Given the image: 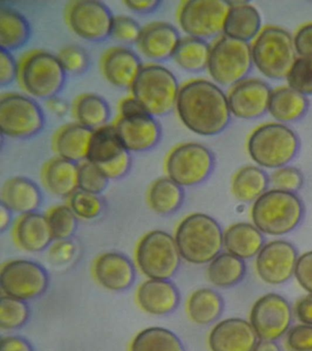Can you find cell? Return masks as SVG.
Listing matches in <instances>:
<instances>
[{
  "label": "cell",
  "mask_w": 312,
  "mask_h": 351,
  "mask_svg": "<svg viewBox=\"0 0 312 351\" xmlns=\"http://www.w3.org/2000/svg\"><path fill=\"white\" fill-rule=\"evenodd\" d=\"M76 252H77V247L72 241H58L51 247L49 258L54 265H65L72 262Z\"/></svg>",
  "instance_id": "49"
},
{
  "label": "cell",
  "mask_w": 312,
  "mask_h": 351,
  "mask_svg": "<svg viewBox=\"0 0 312 351\" xmlns=\"http://www.w3.org/2000/svg\"><path fill=\"white\" fill-rule=\"evenodd\" d=\"M175 240L186 262L205 265L221 254L224 232L213 217L204 213H193L178 225Z\"/></svg>",
  "instance_id": "2"
},
{
  "label": "cell",
  "mask_w": 312,
  "mask_h": 351,
  "mask_svg": "<svg viewBox=\"0 0 312 351\" xmlns=\"http://www.w3.org/2000/svg\"><path fill=\"white\" fill-rule=\"evenodd\" d=\"M272 92L269 84L262 80H243L232 86L227 96L231 114L245 120L263 117L269 108Z\"/></svg>",
  "instance_id": "17"
},
{
  "label": "cell",
  "mask_w": 312,
  "mask_h": 351,
  "mask_svg": "<svg viewBox=\"0 0 312 351\" xmlns=\"http://www.w3.org/2000/svg\"><path fill=\"white\" fill-rule=\"evenodd\" d=\"M254 65L268 79H287L297 60L294 40L282 27H265L252 46Z\"/></svg>",
  "instance_id": "6"
},
{
  "label": "cell",
  "mask_w": 312,
  "mask_h": 351,
  "mask_svg": "<svg viewBox=\"0 0 312 351\" xmlns=\"http://www.w3.org/2000/svg\"><path fill=\"white\" fill-rule=\"evenodd\" d=\"M136 300L145 312L166 315L179 306L180 295L176 285L169 280L149 279L139 287Z\"/></svg>",
  "instance_id": "23"
},
{
  "label": "cell",
  "mask_w": 312,
  "mask_h": 351,
  "mask_svg": "<svg viewBox=\"0 0 312 351\" xmlns=\"http://www.w3.org/2000/svg\"><path fill=\"white\" fill-rule=\"evenodd\" d=\"M14 234L19 246L29 252L45 251L54 240L47 216L38 213L21 216Z\"/></svg>",
  "instance_id": "25"
},
{
  "label": "cell",
  "mask_w": 312,
  "mask_h": 351,
  "mask_svg": "<svg viewBox=\"0 0 312 351\" xmlns=\"http://www.w3.org/2000/svg\"><path fill=\"white\" fill-rule=\"evenodd\" d=\"M29 318V308L26 301L3 295L0 299V328L14 330L23 328Z\"/></svg>",
  "instance_id": "40"
},
{
  "label": "cell",
  "mask_w": 312,
  "mask_h": 351,
  "mask_svg": "<svg viewBox=\"0 0 312 351\" xmlns=\"http://www.w3.org/2000/svg\"><path fill=\"white\" fill-rule=\"evenodd\" d=\"M32 35L28 19L9 5L0 7V47L12 52L23 48Z\"/></svg>",
  "instance_id": "31"
},
{
  "label": "cell",
  "mask_w": 312,
  "mask_h": 351,
  "mask_svg": "<svg viewBox=\"0 0 312 351\" xmlns=\"http://www.w3.org/2000/svg\"><path fill=\"white\" fill-rule=\"evenodd\" d=\"M48 107L51 112L58 117H64L68 112V104L67 101L61 98L54 97L48 100Z\"/></svg>",
  "instance_id": "58"
},
{
  "label": "cell",
  "mask_w": 312,
  "mask_h": 351,
  "mask_svg": "<svg viewBox=\"0 0 312 351\" xmlns=\"http://www.w3.org/2000/svg\"><path fill=\"white\" fill-rule=\"evenodd\" d=\"M295 276L298 284L312 295V251L298 257Z\"/></svg>",
  "instance_id": "52"
},
{
  "label": "cell",
  "mask_w": 312,
  "mask_h": 351,
  "mask_svg": "<svg viewBox=\"0 0 312 351\" xmlns=\"http://www.w3.org/2000/svg\"><path fill=\"white\" fill-rule=\"evenodd\" d=\"M287 81L289 87L302 95H312V57H298Z\"/></svg>",
  "instance_id": "44"
},
{
  "label": "cell",
  "mask_w": 312,
  "mask_h": 351,
  "mask_svg": "<svg viewBox=\"0 0 312 351\" xmlns=\"http://www.w3.org/2000/svg\"><path fill=\"white\" fill-rule=\"evenodd\" d=\"M79 189L100 195L108 188L109 180L97 165L90 161L78 164Z\"/></svg>",
  "instance_id": "43"
},
{
  "label": "cell",
  "mask_w": 312,
  "mask_h": 351,
  "mask_svg": "<svg viewBox=\"0 0 312 351\" xmlns=\"http://www.w3.org/2000/svg\"><path fill=\"white\" fill-rule=\"evenodd\" d=\"M184 200L182 186L169 177L158 178L147 191L150 208L160 215H169L182 207Z\"/></svg>",
  "instance_id": "36"
},
{
  "label": "cell",
  "mask_w": 312,
  "mask_h": 351,
  "mask_svg": "<svg viewBox=\"0 0 312 351\" xmlns=\"http://www.w3.org/2000/svg\"><path fill=\"white\" fill-rule=\"evenodd\" d=\"M125 150L115 125H106L93 131L87 161L100 166L115 160Z\"/></svg>",
  "instance_id": "34"
},
{
  "label": "cell",
  "mask_w": 312,
  "mask_h": 351,
  "mask_svg": "<svg viewBox=\"0 0 312 351\" xmlns=\"http://www.w3.org/2000/svg\"><path fill=\"white\" fill-rule=\"evenodd\" d=\"M285 343L289 351H312V326H293L287 332Z\"/></svg>",
  "instance_id": "48"
},
{
  "label": "cell",
  "mask_w": 312,
  "mask_h": 351,
  "mask_svg": "<svg viewBox=\"0 0 312 351\" xmlns=\"http://www.w3.org/2000/svg\"><path fill=\"white\" fill-rule=\"evenodd\" d=\"M300 143L297 134L280 123H265L249 137L248 151L254 163L265 169H278L296 158Z\"/></svg>",
  "instance_id": "4"
},
{
  "label": "cell",
  "mask_w": 312,
  "mask_h": 351,
  "mask_svg": "<svg viewBox=\"0 0 312 351\" xmlns=\"http://www.w3.org/2000/svg\"><path fill=\"white\" fill-rule=\"evenodd\" d=\"M131 164H132V158H131L130 152L125 150L121 156L115 159V160L100 165L98 167L102 170L106 178L110 180H119V178L127 175L130 170Z\"/></svg>",
  "instance_id": "50"
},
{
  "label": "cell",
  "mask_w": 312,
  "mask_h": 351,
  "mask_svg": "<svg viewBox=\"0 0 312 351\" xmlns=\"http://www.w3.org/2000/svg\"><path fill=\"white\" fill-rule=\"evenodd\" d=\"M175 109L183 125L199 136H217L231 121L228 97L217 84L205 79L182 85Z\"/></svg>",
  "instance_id": "1"
},
{
  "label": "cell",
  "mask_w": 312,
  "mask_h": 351,
  "mask_svg": "<svg viewBox=\"0 0 312 351\" xmlns=\"http://www.w3.org/2000/svg\"><path fill=\"white\" fill-rule=\"evenodd\" d=\"M65 73L78 75L86 73L90 65V58L86 49L77 45L62 48L57 55Z\"/></svg>",
  "instance_id": "45"
},
{
  "label": "cell",
  "mask_w": 312,
  "mask_h": 351,
  "mask_svg": "<svg viewBox=\"0 0 312 351\" xmlns=\"http://www.w3.org/2000/svg\"><path fill=\"white\" fill-rule=\"evenodd\" d=\"M295 314L301 323L312 326V295L311 293L298 299L295 306Z\"/></svg>",
  "instance_id": "55"
},
{
  "label": "cell",
  "mask_w": 312,
  "mask_h": 351,
  "mask_svg": "<svg viewBox=\"0 0 312 351\" xmlns=\"http://www.w3.org/2000/svg\"><path fill=\"white\" fill-rule=\"evenodd\" d=\"M73 112L76 123L93 131L108 125L111 117V108L108 101L95 93H84L79 96L73 104Z\"/></svg>",
  "instance_id": "35"
},
{
  "label": "cell",
  "mask_w": 312,
  "mask_h": 351,
  "mask_svg": "<svg viewBox=\"0 0 312 351\" xmlns=\"http://www.w3.org/2000/svg\"><path fill=\"white\" fill-rule=\"evenodd\" d=\"M136 259L142 273L149 279L169 280L179 270L182 255L173 236L156 230L139 241Z\"/></svg>",
  "instance_id": "8"
},
{
  "label": "cell",
  "mask_w": 312,
  "mask_h": 351,
  "mask_svg": "<svg viewBox=\"0 0 312 351\" xmlns=\"http://www.w3.org/2000/svg\"><path fill=\"white\" fill-rule=\"evenodd\" d=\"M45 125V112L31 96L9 93L0 98V129L3 136L31 138L40 133Z\"/></svg>",
  "instance_id": "10"
},
{
  "label": "cell",
  "mask_w": 312,
  "mask_h": 351,
  "mask_svg": "<svg viewBox=\"0 0 312 351\" xmlns=\"http://www.w3.org/2000/svg\"><path fill=\"white\" fill-rule=\"evenodd\" d=\"M224 302L220 293L211 288L194 291L189 298L187 312L193 322L200 326L215 322L223 314Z\"/></svg>",
  "instance_id": "32"
},
{
  "label": "cell",
  "mask_w": 312,
  "mask_h": 351,
  "mask_svg": "<svg viewBox=\"0 0 312 351\" xmlns=\"http://www.w3.org/2000/svg\"><path fill=\"white\" fill-rule=\"evenodd\" d=\"M257 335L251 324L242 318H227L216 324L208 337L211 351H253Z\"/></svg>",
  "instance_id": "19"
},
{
  "label": "cell",
  "mask_w": 312,
  "mask_h": 351,
  "mask_svg": "<svg viewBox=\"0 0 312 351\" xmlns=\"http://www.w3.org/2000/svg\"><path fill=\"white\" fill-rule=\"evenodd\" d=\"M47 218L54 240H69L77 229V217L69 205H58L51 208Z\"/></svg>",
  "instance_id": "41"
},
{
  "label": "cell",
  "mask_w": 312,
  "mask_h": 351,
  "mask_svg": "<svg viewBox=\"0 0 312 351\" xmlns=\"http://www.w3.org/2000/svg\"><path fill=\"white\" fill-rule=\"evenodd\" d=\"M291 323V306L278 293L263 295L252 307L250 324L261 340L276 341L289 332Z\"/></svg>",
  "instance_id": "15"
},
{
  "label": "cell",
  "mask_w": 312,
  "mask_h": 351,
  "mask_svg": "<svg viewBox=\"0 0 312 351\" xmlns=\"http://www.w3.org/2000/svg\"><path fill=\"white\" fill-rule=\"evenodd\" d=\"M124 5L133 12L139 14H150L157 10L161 5L158 0H128L124 1Z\"/></svg>",
  "instance_id": "57"
},
{
  "label": "cell",
  "mask_w": 312,
  "mask_h": 351,
  "mask_svg": "<svg viewBox=\"0 0 312 351\" xmlns=\"http://www.w3.org/2000/svg\"><path fill=\"white\" fill-rule=\"evenodd\" d=\"M67 74L58 56L37 49L21 60L19 80L31 97L48 101L64 89Z\"/></svg>",
  "instance_id": "7"
},
{
  "label": "cell",
  "mask_w": 312,
  "mask_h": 351,
  "mask_svg": "<svg viewBox=\"0 0 312 351\" xmlns=\"http://www.w3.org/2000/svg\"><path fill=\"white\" fill-rule=\"evenodd\" d=\"M142 30L139 22L128 16H117L112 25L111 38L123 44H138Z\"/></svg>",
  "instance_id": "47"
},
{
  "label": "cell",
  "mask_w": 312,
  "mask_h": 351,
  "mask_svg": "<svg viewBox=\"0 0 312 351\" xmlns=\"http://www.w3.org/2000/svg\"><path fill=\"white\" fill-rule=\"evenodd\" d=\"M1 204L12 213H36L43 203V193L34 181L25 177H14L5 181L0 193Z\"/></svg>",
  "instance_id": "24"
},
{
  "label": "cell",
  "mask_w": 312,
  "mask_h": 351,
  "mask_svg": "<svg viewBox=\"0 0 312 351\" xmlns=\"http://www.w3.org/2000/svg\"><path fill=\"white\" fill-rule=\"evenodd\" d=\"M43 181L51 193L70 197L79 189L78 164L59 156L51 159L43 167Z\"/></svg>",
  "instance_id": "28"
},
{
  "label": "cell",
  "mask_w": 312,
  "mask_h": 351,
  "mask_svg": "<svg viewBox=\"0 0 312 351\" xmlns=\"http://www.w3.org/2000/svg\"><path fill=\"white\" fill-rule=\"evenodd\" d=\"M253 351H282L278 343L271 340H261L256 343Z\"/></svg>",
  "instance_id": "60"
},
{
  "label": "cell",
  "mask_w": 312,
  "mask_h": 351,
  "mask_svg": "<svg viewBox=\"0 0 312 351\" xmlns=\"http://www.w3.org/2000/svg\"><path fill=\"white\" fill-rule=\"evenodd\" d=\"M230 2L221 0H188L178 11V22L188 37L207 40L224 33Z\"/></svg>",
  "instance_id": "12"
},
{
  "label": "cell",
  "mask_w": 312,
  "mask_h": 351,
  "mask_svg": "<svg viewBox=\"0 0 312 351\" xmlns=\"http://www.w3.org/2000/svg\"><path fill=\"white\" fill-rule=\"evenodd\" d=\"M94 274L97 281L106 289L121 292L131 287L136 279V271L130 258L119 252H106L95 261Z\"/></svg>",
  "instance_id": "22"
},
{
  "label": "cell",
  "mask_w": 312,
  "mask_h": 351,
  "mask_svg": "<svg viewBox=\"0 0 312 351\" xmlns=\"http://www.w3.org/2000/svg\"><path fill=\"white\" fill-rule=\"evenodd\" d=\"M212 151L200 143L188 142L176 145L167 156V175L180 186H194L204 183L215 169Z\"/></svg>",
  "instance_id": "11"
},
{
  "label": "cell",
  "mask_w": 312,
  "mask_h": 351,
  "mask_svg": "<svg viewBox=\"0 0 312 351\" xmlns=\"http://www.w3.org/2000/svg\"><path fill=\"white\" fill-rule=\"evenodd\" d=\"M93 130L78 123L60 128L53 137V149L59 158L80 164L87 160Z\"/></svg>",
  "instance_id": "26"
},
{
  "label": "cell",
  "mask_w": 312,
  "mask_h": 351,
  "mask_svg": "<svg viewBox=\"0 0 312 351\" xmlns=\"http://www.w3.org/2000/svg\"><path fill=\"white\" fill-rule=\"evenodd\" d=\"M269 176L259 167H243L232 181V192L235 199L242 202H254L267 191Z\"/></svg>",
  "instance_id": "33"
},
{
  "label": "cell",
  "mask_w": 312,
  "mask_h": 351,
  "mask_svg": "<svg viewBox=\"0 0 312 351\" xmlns=\"http://www.w3.org/2000/svg\"><path fill=\"white\" fill-rule=\"evenodd\" d=\"M20 65L10 51L0 49V84L7 86L19 78Z\"/></svg>",
  "instance_id": "51"
},
{
  "label": "cell",
  "mask_w": 312,
  "mask_h": 351,
  "mask_svg": "<svg viewBox=\"0 0 312 351\" xmlns=\"http://www.w3.org/2000/svg\"><path fill=\"white\" fill-rule=\"evenodd\" d=\"M0 351H34L31 342L25 337L7 336L2 337Z\"/></svg>",
  "instance_id": "54"
},
{
  "label": "cell",
  "mask_w": 312,
  "mask_h": 351,
  "mask_svg": "<svg viewBox=\"0 0 312 351\" xmlns=\"http://www.w3.org/2000/svg\"><path fill=\"white\" fill-rule=\"evenodd\" d=\"M182 40L179 32L168 22H152L143 27L138 47L141 53L154 62L173 58Z\"/></svg>",
  "instance_id": "21"
},
{
  "label": "cell",
  "mask_w": 312,
  "mask_h": 351,
  "mask_svg": "<svg viewBox=\"0 0 312 351\" xmlns=\"http://www.w3.org/2000/svg\"><path fill=\"white\" fill-rule=\"evenodd\" d=\"M114 18L108 5L97 0H77L67 7L68 26L78 37L92 43L110 37Z\"/></svg>",
  "instance_id": "14"
},
{
  "label": "cell",
  "mask_w": 312,
  "mask_h": 351,
  "mask_svg": "<svg viewBox=\"0 0 312 351\" xmlns=\"http://www.w3.org/2000/svg\"><path fill=\"white\" fill-rule=\"evenodd\" d=\"M49 284L48 271L34 261H10L0 271V287L5 295L21 300L40 298L48 289Z\"/></svg>",
  "instance_id": "13"
},
{
  "label": "cell",
  "mask_w": 312,
  "mask_h": 351,
  "mask_svg": "<svg viewBox=\"0 0 312 351\" xmlns=\"http://www.w3.org/2000/svg\"><path fill=\"white\" fill-rule=\"evenodd\" d=\"M224 246L227 252L240 259H251L265 246V237L254 225L238 222L224 232Z\"/></svg>",
  "instance_id": "29"
},
{
  "label": "cell",
  "mask_w": 312,
  "mask_h": 351,
  "mask_svg": "<svg viewBox=\"0 0 312 351\" xmlns=\"http://www.w3.org/2000/svg\"><path fill=\"white\" fill-rule=\"evenodd\" d=\"M114 125L128 152H146L154 148L160 141V123L149 114L133 117H119Z\"/></svg>",
  "instance_id": "18"
},
{
  "label": "cell",
  "mask_w": 312,
  "mask_h": 351,
  "mask_svg": "<svg viewBox=\"0 0 312 351\" xmlns=\"http://www.w3.org/2000/svg\"><path fill=\"white\" fill-rule=\"evenodd\" d=\"M309 99L293 88L280 87L273 90L268 112L280 123L296 122L306 114Z\"/></svg>",
  "instance_id": "30"
},
{
  "label": "cell",
  "mask_w": 312,
  "mask_h": 351,
  "mask_svg": "<svg viewBox=\"0 0 312 351\" xmlns=\"http://www.w3.org/2000/svg\"><path fill=\"white\" fill-rule=\"evenodd\" d=\"M210 53L211 46L206 40L186 37L180 40L172 59L182 70L200 73L207 69Z\"/></svg>",
  "instance_id": "39"
},
{
  "label": "cell",
  "mask_w": 312,
  "mask_h": 351,
  "mask_svg": "<svg viewBox=\"0 0 312 351\" xmlns=\"http://www.w3.org/2000/svg\"><path fill=\"white\" fill-rule=\"evenodd\" d=\"M12 211L4 205H0V232H3L9 228L12 221Z\"/></svg>",
  "instance_id": "59"
},
{
  "label": "cell",
  "mask_w": 312,
  "mask_h": 351,
  "mask_svg": "<svg viewBox=\"0 0 312 351\" xmlns=\"http://www.w3.org/2000/svg\"><path fill=\"white\" fill-rule=\"evenodd\" d=\"M253 65L248 43L224 36L211 47L207 70L216 84L235 86L246 79Z\"/></svg>",
  "instance_id": "9"
},
{
  "label": "cell",
  "mask_w": 312,
  "mask_h": 351,
  "mask_svg": "<svg viewBox=\"0 0 312 351\" xmlns=\"http://www.w3.org/2000/svg\"><path fill=\"white\" fill-rule=\"evenodd\" d=\"M269 183L274 189L296 193L302 188L304 178L297 167L285 166L271 173Z\"/></svg>",
  "instance_id": "46"
},
{
  "label": "cell",
  "mask_w": 312,
  "mask_h": 351,
  "mask_svg": "<svg viewBox=\"0 0 312 351\" xmlns=\"http://www.w3.org/2000/svg\"><path fill=\"white\" fill-rule=\"evenodd\" d=\"M298 260L297 249L289 241H270L265 244L257 254V274L262 281L268 285L284 284L295 274Z\"/></svg>",
  "instance_id": "16"
},
{
  "label": "cell",
  "mask_w": 312,
  "mask_h": 351,
  "mask_svg": "<svg viewBox=\"0 0 312 351\" xmlns=\"http://www.w3.org/2000/svg\"><path fill=\"white\" fill-rule=\"evenodd\" d=\"M293 40L296 51L300 57H312V23L301 27Z\"/></svg>",
  "instance_id": "53"
},
{
  "label": "cell",
  "mask_w": 312,
  "mask_h": 351,
  "mask_svg": "<svg viewBox=\"0 0 312 351\" xmlns=\"http://www.w3.org/2000/svg\"><path fill=\"white\" fill-rule=\"evenodd\" d=\"M69 206L77 218L94 219L102 214L105 204L100 195L78 189L69 197Z\"/></svg>",
  "instance_id": "42"
},
{
  "label": "cell",
  "mask_w": 312,
  "mask_h": 351,
  "mask_svg": "<svg viewBox=\"0 0 312 351\" xmlns=\"http://www.w3.org/2000/svg\"><path fill=\"white\" fill-rule=\"evenodd\" d=\"M230 5L224 25V36L245 43L256 38L261 29V16L259 10L248 2H230Z\"/></svg>",
  "instance_id": "27"
},
{
  "label": "cell",
  "mask_w": 312,
  "mask_h": 351,
  "mask_svg": "<svg viewBox=\"0 0 312 351\" xmlns=\"http://www.w3.org/2000/svg\"><path fill=\"white\" fill-rule=\"evenodd\" d=\"M130 351H185V348L174 332L160 326H152L134 337Z\"/></svg>",
  "instance_id": "38"
},
{
  "label": "cell",
  "mask_w": 312,
  "mask_h": 351,
  "mask_svg": "<svg viewBox=\"0 0 312 351\" xmlns=\"http://www.w3.org/2000/svg\"><path fill=\"white\" fill-rule=\"evenodd\" d=\"M304 204L296 193L270 189L254 202L251 217L254 226L265 234H287L302 221Z\"/></svg>",
  "instance_id": "3"
},
{
  "label": "cell",
  "mask_w": 312,
  "mask_h": 351,
  "mask_svg": "<svg viewBox=\"0 0 312 351\" xmlns=\"http://www.w3.org/2000/svg\"><path fill=\"white\" fill-rule=\"evenodd\" d=\"M246 274L243 260L229 252H221L209 263L207 276L215 287L229 288L242 282Z\"/></svg>",
  "instance_id": "37"
},
{
  "label": "cell",
  "mask_w": 312,
  "mask_h": 351,
  "mask_svg": "<svg viewBox=\"0 0 312 351\" xmlns=\"http://www.w3.org/2000/svg\"><path fill=\"white\" fill-rule=\"evenodd\" d=\"M180 88L171 71L152 63L143 66L130 90L147 114L158 117L169 114L176 108Z\"/></svg>",
  "instance_id": "5"
},
{
  "label": "cell",
  "mask_w": 312,
  "mask_h": 351,
  "mask_svg": "<svg viewBox=\"0 0 312 351\" xmlns=\"http://www.w3.org/2000/svg\"><path fill=\"white\" fill-rule=\"evenodd\" d=\"M119 112L120 117H133L136 115L147 114L141 104L132 95L128 96L120 101Z\"/></svg>",
  "instance_id": "56"
},
{
  "label": "cell",
  "mask_w": 312,
  "mask_h": 351,
  "mask_svg": "<svg viewBox=\"0 0 312 351\" xmlns=\"http://www.w3.org/2000/svg\"><path fill=\"white\" fill-rule=\"evenodd\" d=\"M143 66L139 55L125 47L108 49L101 60L106 81L119 89H131Z\"/></svg>",
  "instance_id": "20"
}]
</instances>
